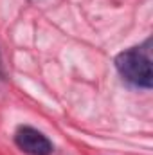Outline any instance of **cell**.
<instances>
[{
	"label": "cell",
	"mask_w": 153,
	"mask_h": 155,
	"mask_svg": "<svg viewBox=\"0 0 153 155\" xmlns=\"http://www.w3.org/2000/svg\"><path fill=\"white\" fill-rule=\"evenodd\" d=\"M16 146L29 155H50L52 153V143L36 128L31 126H20L15 134Z\"/></svg>",
	"instance_id": "cell-2"
},
{
	"label": "cell",
	"mask_w": 153,
	"mask_h": 155,
	"mask_svg": "<svg viewBox=\"0 0 153 155\" xmlns=\"http://www.w3.org/2000/svg\"><path fill=\"white\" fill-rule=\"evenodd\" d=\"M115 69L133 87L139 88H151L153 72H151V54H150V40L144 45L132 47L122 51L115 58Z\"/></svg>",
	"instance_id": "cell-1"
}]
</instances>
